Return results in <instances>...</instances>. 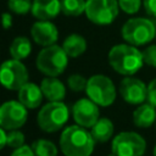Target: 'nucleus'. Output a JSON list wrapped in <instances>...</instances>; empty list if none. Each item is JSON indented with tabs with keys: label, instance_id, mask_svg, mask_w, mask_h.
<instances>
[{
	"label": "nucleus",
	"instance_id": "obj_31",
	"mask_svg": "<svg viewBox=\"0 0 156 156\" xmlns=\"http://www.w3.org/2000/svg\"><path fill=\"white\" fill-rule=\"evenodd\" d=\"M2 23H4V28L7 29L12 26V16L9 12H4L2 15Z\"/></svg>",
	"mask_w": 156,
	"mask_h": 156
},
{
	"label": "nucleus",
	"instance_id": "obj_14",
	"mask_svg": "<svg viewBox=\"0 0 156 156\" xmlns=\"http://www.w3.org/2000/svg\"><path fill=\"white\" fill-rule=\"evenodd\" d=\"M61 12L60 0H33L32 13L39 21H50Z\"/></svg>",
	"mask_w": 156,
	"mask_h": 156
},
{
	"label": "nucleus",
	"instance_id": "obj_8",
	"mask_svg": "<svg viewBox=\"0 0 156 156\" xmlns=\"http://www.w3.org/2000/svg\"><path fill=\"white\" fill-rule=\"evenodd\" d=\"M111 149L117 156H143L146 149V143L138 133L121 132L113 138Z\"/></svg>",
	"mask_w": 156,
	"mask_h": 156
},
{
	"label": "nucleus",
	"instance_id": "obj_30",
	"mask_svg": "<svg viewBox=\"0 0 156 156\" xmlns=\"http://www.w3.org/2000/svg\"><path fill=\"white\" fill-rule=\"evenodd\" d=\"M144 7L150 16L156 17V0H144Z\"/></svg>",
	"mask_w": 156,
	"mask_h": 156
},
{
	"label": "nucleus",
	"instance_id": "obj_21",
	"mask_svg": "<svg viewBox=\"0 0 156 156\" xmlns=\"http://www.w3.org/2000/svg\"><path fill=\"white\" fill-rule=\"evenodd\" d=\"M61 12L66 16H79L85 12L87 1L84 0H60Z\"/></svg>",
	"mask_w": 156,
	"mask_h": 156
},
{
	"label": "nucleus",
	"instance_id": "obj_20",
	"mask_svg": "<svg viewBox=\"0 0 156 156\" xmlns=\"http://www.w3.org/2000/svg\"><path fill=\"white\" fill-rule=\"evenodd\" d=\"M32 52V44L27 37H17L10 45V55L12 58L22 61Z\"/></svg>",
	"mask_w": 156,
	"mask_h": 156
},
{
	"label": "nucleus",
	"instance_id": "obj_1",
	"mask_svg": "<svg viewBox=\"0 0 156 156\" xmlns=\"http://www.w3.org/2000/svg\"><path fill=\"white\" fill-rule=\"evenodd\" d=\"M95 140L90 132L82 126H69L60 136V147L65 156H90Z\"/></svg>",
	"mask_w": 156,
	"mask_h": 156
},
{
	"label": "nucleus",
	"instance_id": "obj_9",
	"mask_svg": "<svg viewBox=\"0 0 156 156\" xmlns=\"http://www.w3.org/2000/svg\"><path fill=\"white\" fill-rule=\"evenodd\" d=\"M2 85L9 90H20L28 83V71L26 66L18 60H7L1 66L0 73Z\"/></svg>",
	"mask_w": 156,
	"mask_h": 156
},
{
	"label": "nucleus",
	"instance_id": "obj_17",
	"mask_svg": "<svg viewBox=\"0 0 156 156\" xmlns=\"http://www.w3.org/2000/svg\"><path fill=\"white\" fill-rule=\"evenodd\" d=\"M156 121L155 106L150 102L141 104L133 112V123L139 128H149Z\"/></svg>",
	"mask_w": 156,
	"mask_h": 156
},
{
	"label": "nucleus",
	"instance_id": "obj_10",
	"mask_svg": "<svg viewBox=\"0 0 156 156\" xmlns=\"http://www.w3.org/2000/svg\"><path fill=\"white\" fill-rule=\"evenodd\" d=\"M27 121V107L20 101L10 100L0 107V126L6 130L21 128Z\"/></svg>",
	"mask_w": 156,
	"mask_h": 156
},
{
	"label": "nucleus",
	"instance_id": "obj_23",
	"mask_svg": "<svg viewBox=\"0 0 156 156\" xmlns=\"http://www.w3.org/2000/svg\"><path fill=\"white\" fill-rule=\"evenodd\" d=\"M32 4L30 0H9L7 6L10 11L17 13V15H26L29 11H32Z\"/></svg>",
	"mask_w": 156,
	"mask_h": 156
},
{
	"label": "nucleus",
	"instance_id": "obj_16",
	"mask_svg": "<svg viewBox=\"0 0 156 156\" xmlns=\"http://www.w3.org/2000/svg\"><path fill=\"white\" fill-rule=\"evenodd\" d=\"M44 96L49 101H62L66 95V88L56 77H46L40 84Z\"/></svg>",
	"mask_w": 156,
	"mask_h": 156
},
{
	"label": "nucleus",
	"instance_id": "obj_29",
	"mask_svg": "<svg viewBox=\"0 0 156 156\" xmlns=\"http://www.w3.org/2000/svg\"><path fill=\"white\" fill-rule=\"evenodd\" d=\"M11 156H35L34 151L32 147L27 146V145H23L21 147H17L12 154Z\"/></svg>",
	"mask_w": 156,
	"mask_h": 156
},
{
	"label": "nucleus",
	"instance_id": "obj_28",
	"mask_svg": "<svg viewBox=\"0 0 156 156\" xmlns=\"http://www.w3.org/2000/svg\"><path fill=\"white\" fill-rule=\"evenodd\" d=\"M147 101L156 107V78L147 85Z\"/></svg>",
	"mask_w": 156,
	"mask_h": 156
},
{
	"label": "nucleus",
	"instance_id": "obj_2",
	"mask_svg": "<svg viewBox=\"0 0 156 156\" xmlns=\"http://www.w3.org/2000/svg\"><path fill=\"white\" fill-rule=\"evenodd\" d=\"M108 63L116 72L127 77L136 73L145 62L143 52L134 45L117 44L108 51Z\"/></svg>",
	"mask_w": 156,
	"mask_h": 156
},
{
	"label": "nucleus",
	"instance_id": "obj_19",
	"mask_svg": "<svg viewBox=\"0 0 156 156\" xmlns=\"http://www.w3.org/2000/svg\"><path fill=\"white\" fill-rule=\"evenodd\" d=\"M91 135L95 141L105 143L110 140L113 134V123L108 118H99V121L91 127Z\"/></svg>",
	"mask_w": 156,
	"mask_h": 156
},
{
	"label": "nucleus",
	"instance_id": "obj_5",
	"mask_svg": "<svg viewBox=\"0 0 156 156\" xmlns=\"http://www.w3.org/2000/svg\"><path fill=\"white\" fill-rule=\"evenodd\" d=\"M156 35V27L151 20L135 17L128 20L122 27V38L130 45L139 46L150 43Z\"/></svg>",
	"mask_w": 156,
	"mask_h": 156
},
{
	"label": "nucleus",
	"instance_id": "obj_25",
	"mask_svg": "<svg viewBox=\"0 0 156 156\" xmlns=\"http://www.w3.org/2000/svg\"><path fill=\"white\" fill-rule=\"evenodd\" d=\"M23 144H24V135L22 132H20L18 129H13L7 133V145L10 147L17 149L23 146Z\"/></svg>",
	"mask_w": 156,
	"mask_h": 156
},
{
	"label": "nucleus",
	"instance_id": "obj_4",
	"mask_svg": "<svg viewBox=\"0 0 156 156\" xmlns=\"http://www.w3.org/2000/svg\"><path fill=\"white\" fill-rule=\"evenodd\" d=\"M68 117V107L62 101H50L38 112L37 122L41 130L46 133H54L66 124Z\"/></svg>",
	"mask_w": 156,
	"mask_h": 156
},
{
	"label": "nucleus",
	"instance_id": "obj_12",
	"mask_svg": "<svg viewBox=\"0 0 156 156\" xmlns=\"http://www.w3.org/2000/svg\"><path fill=\"white\" fill-rule=\"evenodd\" d=\"M119 94L126 102L141 105L147 99V87L143 80L127 76L119 84Z\"/></svg>",
	"mask_w": 156,
	"mask_h": 156
},
{
	"label": "nucleus",
	"instance_id": "obj_24",
	"mask_svg": "<svg viewBox=\"0 0 156 156\" xmlns=\"http://www.w3.org/2000/svg\"><path fill=\"white\" fill-rule=\"evenodd\" d=\"M68 88L73 91H83L87 89L88 80L80 74H71L67 79Z\"/></svg>",
	"mask_w": 156,
	"mask_h": 156
},
{
	"label": "nucleus",
	"instance_id": "obj_27",
	"mask_svg": "<svg viewBox=\"0 0 156 156\" xmlns=\"http://www.w3.org/2000/svg\"><path fill=\"white\" fill-rule=\"evenodd\" d=\"M143 57L144 62L151 67H156V45L147 46L143 51Z\"/></svg>",
	"mask_w": 156,
	"mask_h": 156
},
{
	"label": "nucleus",
	"instance_id": "obj_26",
	"mask_svg": "<svg viewBox=\"0 0 156 156\" xmlns=\"http://www.w3.org/2000/svg\"><path fill=\"white\" fill-rule=\"evenodd\" d=\"M119 9L126 13H136L141 6V0H118Z\"/></svg>",
	"mask_w": 156,
	"mask_h": 156
},
{
	"label": "nucleus",
	"instance_id": "obj_6",
	"mask_svg": "<svg viewBox=\"0 0 156 156\" xmlns=\"http://www.w3.org/2000/svg\"><path fill=\"white\" fill-rule=\"evenodd\" d=\"M85 93L90 100L99 106H110L116 99L113 82L104 74H94L88 79Z\"/></svg>",
	"mask_w": 156,
	"mask_h": 156
},
{
	"label": "nucleus",
	"instance_id": "obj_33",
	"mask_svg": "<svg viewBox=\"0 0 156 156\" xmlns=\"http://www.w3.org/2000/svg\"><path fill=\"white\" fill-rule=\"evenodd\" d=\"M154 156H156V145H155V147H154Z\"/></svg>",
	"mask_w": 156,
	"mask_h": 156
},
{
	"label": "nucleus",
	"instance_id": "obj_3",
	"mask_svg": "<svg viewBox=\"0 0 156 156\" xmlns=\"http://www.w3.org/2000/svg\"><path fill=\"white\" fill-rule=\"evenodd\" d=\"M68 63V55L62 46L56 44L45 46L37 56V68L48 77H57L66 69Z\"/></svg>",
	"mask_w": 156,
	"mask_h": 156
},
{
	"label": "nucleus",
	"instance_id": "obj_34",
	"mask_svg": "<svg viewBox=\"0 0 156 156\" xmlns=\"http://www.w3.org/2000/svg\"><path fill=\"white\" fill-rule=\"evenodd\" d=\"M108 156H117V155H115V154H112V155H108Z\"/></svg>",
	"mask_w": 156,
	"mask_h": 156
},
{
	"label": "nucleus",
	"instance_id": "obj_11",
	"mask_svg": "<svg viewBox=\"0 0 156 156\" xmlns=\"http://www.w3.org/2000/svg\"><path fill=\"white\" fill-rule=\"evenodd\" d=\"M99 105L90 99H79L72 107V115L78 126L91 128L99 121Z\"/></svg>",
	"mask_w": 156,
	"mask_h": 156
},
{
	"label": "nucleus",
	"instance_id": "obj_32",
	"mask_svg": "<svg viewBox=\"0 0 156 156\" xmlns=\"http://www.w3.org/2000/svg\"><path fill=\"white\" fill-rule=\"evenodd\" d=\"M0 135H1V141H0V147H5V145H7V133L6 129L1 128L0 129Z\"/></svg>",
	"mask_w": 156,
	"mask_h": 156
},
{
	"label": "nucleus",
	"instance_id": "obj_15",
	"mask_svg": "<svg viewBox=\"0 0 156 156\" xmlns=\"http://www.w3.org/2000/svg\"><path fill=\"white\" fill-rule=\"evenodd\" d=\"M43 91L41 88L38 87L34 83H26L20 90H18V101L23 104L27 108H37L40 106L43 101Z\"/></svg>",
	"mask_w": 156,
	"mask_h": 156
},
{
	"label": "nucleus",
	"instance_id": "obj_7",
	"mask_svg": "<svg viewBox=\"0 0 156 156\" xmlns=\"http://www.w3.org/2000/svg\"><path fill=\"white\" fill-rule=\"evenodd\" d=\"M118 11V0H87L84 13L93 23L105 26L115 21Z\"/></svg>",
	"mask_w": 156,
	"mask_h": 156
},
{
	"label": "nucleus",
	"instance_id": "obj_22",
	"mask_svg": "<svg viewBox=\"0 0 156 156\" xmlns=\"http://www.w3.org/2000/svg\"><path fill=\"white\" fill-rule=\"evenodd\" d=\"M32 149L35 156H57L56 145L48 139H38L33 143Z\"/></svg>",
	"mask_w": 156,
	"mask_h": 156
},
{
	"label": "nucleus",
	"instance_id": "obj_13",
	"mask_svg": "<svg viewBox=\"0 0 156 156\" xmlns=\"http://www.w3.org/2000/svg\"><path fill=\"white\" fill-rule=\"evenodd\" d=\"M30 35L38 45L45 48L56 43L58 38V30L56 26L50 21H38L32 26Z\"/></svg>",
	"mask_w": 156,
	"mask_h": 156
},
{
	"label": "nucleus",
	"instance_id": "obj_18",
	"mask_svg": "<svg viewBox=\"0 0 156 156\" xmlns=\"http://www.w3.org/2000/svg\"><path fill=\"white\" fill-rule=\"evenodd\" d=\"M62 48L69 57H78L85 51L87 40L79 34H71L63 40Z\"/></svg>",
	"mask_w": 156,
	"mask_h": 156
}]
</instances>
